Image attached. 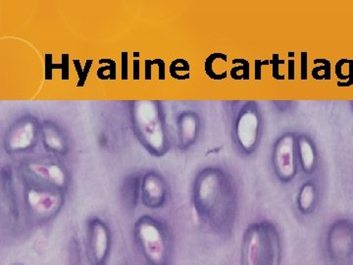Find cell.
I'll return each mask as SVG.
<instances>
[{
	"mask_svg": "<svg viewBox=\"0 0 353 265\" xmlns=\"http://www.w3.org/2000/svg\"><path fill=\"white\" fill-rule=\"evenodd\" d=\"M192 204L204 224L217 231L227 230L233 225L238 210L233 179L219 167L202 169L194 179Z\"/></svg>",
	"mask_w": 353,
	"mask_h": 265,
	"instance_id": "cell-1",
	"label": "cell"
},
{
	"mask_svg": "<svg viewBox=\"0 0 353 265\" xmlns=\"http://www.w3.org/2000/svg\"><path fill=\"white\" fill-rule=\"evenodd\" d=\"M41 136V126L32 116H24L11 125L4 138L7 153L19 155L32 150Z\"/></svg>",
	"mask_w": 353,
	"mask_h": 265,
	"instance_id": "cell-9",
	"label": "cell"
},
{
	"mask_svg": "<svg viewBox=\"0 0 353 265\" xmlns=\"http://www.w3.org/2000/svg\"><path fill=\"white\" fill-rule=\"evenodd\" d=\"M168 185L161 174L150 171L141 178V201L150 209L162 208L168 199Z\"/></svg>",
	"mask_w": 353,
	"mask_h": 265,
	"instance_id": "cell-12",
	"label": "cell"
},
{
	"mask_svg": "<svg viewBox=\"0 0 353 265\" xmlns=\"http://www.w3.org/2000/svg\"><path fill=\"white\" fill-rule=\"evenodd\" d=\"M112 248V233L108 223L99 217L88 220L87 250L90 265H106Z\"/></svg>",
	"mask_w": 353,
	"mask_h": 265,
	"instance_id": "cell-10",
	"label": "cell"
},
{
	"mask_svg": "<svg viewBox=\"0 0 353 265\" xmlns=\"http://www.w3.org/2000/svg\"><path fill=\"white\" fill-rule=\"evenodd\" d=\"M201 121L194 111H183L176 119V131L180 148H190L201 132Z\"/></svg>",
	"mask_w": 353,
	"mask_h": 265,
	"instance_id": "cell-13",
	"label": "cell"
},
{
	"mask_svg": "<svg viewBox=\"0 0 353 265\" xmlns=\"http://www.w3.org/2000/svg\"><path fill=\"white\" fill-rule=\"evenodd\" d=\"M296 136L294 132H285L274 144L272 150V166L280 182H292L297 175L299 165Z\"/></svg>",
	"mask_w": 353,
	"mask_h": 265,
	"instance_id": "cell-8",
	"label": "cell"
},
{
	"mask_svg": "<svg viewBox=\"0 0 353 265\" xmlns=\"http://www.w3.org/2000/svg\"><path fill=\"white\" fill-rule=\"evenodd\" d=\"M282 239L270 221H255L248 225L241 244V265H280Z\"/></svg>",
	"mask_w": 353,
	"mask_h": 265,
	"instance_id": "cell-3",
	"label": "cell"
},
{
	"mask_svg": "<svg viewBox=\"0 0 353 265\" xmlns=\"http://www.w3.org/2000/svg\"><path fill=\"white\" fill-rule=\"evenodd\" d=\"M131 118L134 134L148 153L154 157H162L168 152L170 144L164 111L160 102H132Z\"/></svg>",
	"mask_w": 353,
	"mask_h": 265,
	"instance_id": "cell-2",
	"label": "cell"
},
{
	"mask_svg": "<svg viewBox=\"0 0 353 265\" xmlns=\"http://www.w3.org/2000/svg\"><path fill=\"white\" fill-rule=\"evenodd\" d=\"M63 195L60 190L29 183L24 192L25 206L34 219L50 220L61 210Z\"/></svg>",
	"mask_w": 353,
	"mask_h": 265,
	"instance_id": "cell-6",
	"label": "cell"
},
{
	"mask_svg": "<svg viewBox=\"0 0 353 265\" xmlns=\"http://www.w3.org/2000/svg\"><path fill=\"white\" fill-rule=\"evenodd\" d=\"M329 259L336 264H347L353 259V227L336 224L330 230L326 242Z\"/></svg>",
	"mask_w": 353,
	"mask_h": 265,
	"instance_id": "cell-11",
	"label": "cell"
},
{
	"mask_svg": "<svg viewBox=\"0 0 353 265\" xmlns=\"http://www.w3.org/2000/svg\"><path fill=\"white\" fill-rule=\"evenodd\" d=\"M123 189L125 202L130 206H136L138 199H141V178H137L136 176L127 178Z\"/></svg>",
	"mask_w": 353,
	"mask_h": 265,
	"instance_id": "cell-17",
	"label": "cell"
},
{
	"mask_svg": "<svg viewBox=\"0 0 353 265\" xmlns=\"http://www.w3.org/2000/svg\"><path fill=\"white\" fill-rule=\"evenodd\" d=\"M296 150L299 168L304 174H312L317 165V153L312 139L306 134L297 135Z\"/></svg>",
	"mask_w": 353,
	"mask_h": 265,
	"instance_id": "cell-15",
	"label": "cell"
},
{
	"mask_svg": "<svg viewBox=\"0 0 353 265\" xmlns=\"http://www.w3.org/2000/svg\"><path fill=\"white\" fill-rule=\"evenodd\" d=\"M134 240L146 265H170L171 237L161 221L141 216L134 225Z\"/></svg>",
	"mask_w": 353,
	"mask_h": 265,
	"instance_id": "cell-4",
	"label": "cell"
},
{
	"mask_svg": "<svg viewBox=\"0 0 353 265\" xmlns=\"http://www.w3.org/2000/svg\"><path fill=\"white\" fill-rule=\"evenodd\" d=\"M318 192L312 182H305L299 188L296 197V206L299 213L309 215L313 213L317 204Z\"/></svg>",
	"mask_w": 353,
	"mask_h": 265,
	"instance_id": "cell-16",
	"label": "cell"
},
{
	"mask_svg": "<svg viewBox=\"0 0 353 265\" xmlns=\"http://www.w3.org/2000/svg\"><path fill=\"white\" fill-rule=\"evenodd\" d=\"M23 173L29 183L65 192L70 184L69 171L54 160L30 159L23 165Z\"/></svg>",
	"mask_w": 353,
	"mask_h": 265,
	"instance_id": "cell-7",
	"label": "cell"
},
{
	"mask_svg": "<svg viewBox=\"0 0 353 265\" xmlns=\"http://www.w3.org/2000/svg\"><path fill=\"white\" fill-rule=\"evenodd\" d=\"M41 139L46 150L53 155H65L68 152V139L54 123L46 121L41 125Z\"/></svg>",
	"mask_w": 353,
	"mask_h": 265,
	"instance_id": "cell-14",
	"label": "cell"
},
{
	"mask_svg": "<svg viewBox=\"0 0 353 265\" xmlns=\"http://www.w3.org/2000/svg\"><path fill=\"white\" fill-rule=\"evenodd\" d=\"M263 131V117L259 104L246 101L234 116L233 135L236 148L243 155H252L259 148Z\"/></svg>",
	"mask_w": 353,
	"mask_h": 265,
	"instance_id": "cell-5",
	"label": "cell"
}]
</instances>
